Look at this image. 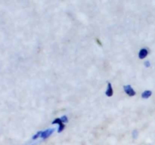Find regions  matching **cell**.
Segmentation results:
<instances>
[{
	"label": "cell",
	"instance_id": "4",
	"mask_svg": "<svg viewBox=\"0 0 155 145\" xmlns=\"http://www.w3.org/2000/svg\"><path fill=\"white\" fill-rule=\"evenodd\" d=\"M105 95L106 96L109 97H112L114 95V89L113 87H112V85L110 82H107V89H106L105 92Z\"/></svg>",
	"mask_w": 155,
	"mask_h": 145
},
{
	"label": "cell",
	"instance_id": "8",
	"mask_svg": "<svg viewBox=\"0 0 155 145\" xmlns=\"http://www.w3.org/2000/svg\"><path fill=\"white\" fill-rule=\"evenodd\" d=\"M61 121L64 122V123H65V122H68V116H65V115H64V116H61Z\"/></svg>",
	"mask_w": 155,
	"mask_h": 145
},
{
	"label": "cell",
	"instance_id": "5",
	"mask_svg": "<svg viewBox=\"0 0 155 145\" xmlns=\"http://www.w3.org/2000/svg\"><path fill=\"white\" fill-rule=\"evenodd\" d=\"M148 50L146 48H143L139 51V59L142 60V59H145V57L148 56Z\"/></svg>",
	"mask_w": 155,
	"mask_h": 145
},
{
	"label": "cell",
	"instance_id": "9",
	"mask_svg": "<svg viewBox=\"0 0 155 145\" xmlns=\"http://www.w3.org/2000/svg\"><path fill=\"white\" fill-rule=\"evenodd\" d=\"M144 65H145L146 67H149V66H151V63H150L149 60H146V61H145V63H144Z\"/></svg>",
	"mask_w": 155,
	"mask_h": 145
},
{
	"label": "cell",
	"instance_id": "3",
	"mask_svg": "<svg viewBox=\"0 0 155 145\" xmlns=\"http://www.w3.org/2000/svg\"><path fill=\"white\" fill-rule=\"evenodd\" d=\"M54 130L53 129V128H48V129L45 130V131H42V134H41L40 137H42V138L43 139L47 138V137H48L49 136H51V134H52V133L54 132Z\"/></svg>",
	"mask_w": 155,
	"mask_h": 145
},
{
	"label": "cell",
	"instance_id": "7",
	"mask_svg": "<svg viewBox=\"0 0 155 145\" xmlns=\"http://www.w3.org/2000/svg\"><path fill=\"white\" fill-rule=\"evenodd\" d=\"M41 134H42V131H38L37 133H36V134H35V135H33V140H36V139H37L38 137H39L41 136Z\"/></svg>",
	"mask_w": 155,
	"mask_h": 145
},
{
	"label": "cell",
	"instance_id": "2",
	"mask_svg": "<svg viewBox=\"0 0 155 145\" xmlns=\"http://www.w3.org/2000/svg\"><path fill=\"white\" fill-rule=\"evenodd\" d=\"M52 124H58V133H61V131H63V130L65 128L64 123L62 122L61 118H56L55 119H54L52 122Z\"/></svg>",
	"mask_w": 155,
	"mask_h": 145
},
{
	"label": "cell",
	"instance_id": "1",
	"mask_svg": "<svg viewBox=\"0 0 155 145\" xmlns=\"http://www.w3.org/2000/svg\"><path fill=\"white\" fill-rule=\"evenodd\" d=\"M124 92H125V93L130 97H133L136 95V91L133 89V88L130 85H124Z\"/></svg>",
	"mask_w": 155,
	"mask_h": 145
},
{
	"label": "cell",
	"instance_id": "6",
	"mask_svg": "<svg viewBox=\"0 0 155 145\" xmlns=\"http://www.w3.org/2000/svg\"><path fill=\"white\" fill-rule=\"evenodd\" d=\"M151 95H152V92L151 91L146 90L142 92V98H144V99H148V98H149L151 96Z\"/></svg>",
	"mask_w": 155,
	"mask_h": 145
}]
</instances>
